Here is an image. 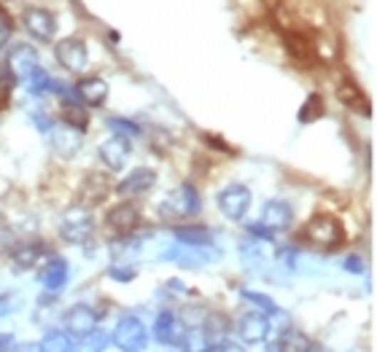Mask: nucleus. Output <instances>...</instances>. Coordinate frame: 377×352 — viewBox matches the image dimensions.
Wrapping results in <instances>:
<instances>
[{"label":"nucleus","mask_w":377,"mask_h":352,"mask_svg":"<svg viewBox=\"0 0 377 352\" xmlns=\"http://www.w3.org/2000/svg\"><path fill=\"white\" fill-rule=\"evenodd\" d=\"M200 207H202V202H200V194H197L195 186H192V183H181V186H178L172 194H167V199L159 205V215H162V220L178 226L183 220L195 218L197 213H200Z\"/></svg>","instance_id":"nucleus-1"},{"label":"nucleus","mask_w":377,"mask_h":352,"mask_svg":"<svg viewBox=\"0 0 377 352\" xmlns=\"http://www.w3.org/2000/svg\"><path fill=\"white\" fill-rule=\"evenodd\" d=\"M60 234H62V240L71 245L89 242L92 234H95V218L89 215V207H84V205L68 207L60 218Z\"/></svg>","instance_id":"nucleus-2"},{"label":"nucleus","mask_w":377,"mask_h":352,"mask_svg":"<svg viewBox=\"0 0 377 352\" xmlns=\"http://www.w3.org/2000/svg\"><path fill=\"white\" fill-rule=\"evenodd\" d=\"M110 344L119 352H143L148 347V331L146 326L140 323V317L135 315H124L113 334H110Z\"/></svg>","instance_id":"nucleus-3"},{"label":"nucleus","mask_w":377,"mask_h":352,"mask_svg":"<svg viewBox=\"0 0 377 352\" xmlns=\"http://www.w3.org/2000/svg\"><path fill=\"white\" fill-rule=\"evenodd\" d=\"M165 261H175L181 267L197 269V267H205V264H216L221 258V250L210 247V245H181L175 242L172 247L165 250Z\"/></svg>","instance_id":"nucleus-4"},{"label":"nucleus","mask_w":377,"mask_h":352,"mask_svg":"<svg viewBox=\"0 0 377 352\" xmlns=\"http://www.w3.org/2000/svg\"><path fill=\"white\" fill-rule=\"evenodd\" d=\"M342 234H345L342 223L334 215H313L304 226V237L318 247H326V250L342 245Z\"/></svg>","instance_id":"nucleus-5"},{"label":"nucleus","mask_w":377,"mask_h":352,"mask_svg":"<svg viewBox=\"0 0 377 352\" xmlns=\"http://www.w3.org/2000/svg\"><path fill=\"white\" fill-rule=\"evenodd\" d=\"M219 213L227 220H243L248 207H251V188L243 186V183H229L219 191Z\"/></svg>","instance_id":"nucleus-6"},{"label":"nucleus","mask_w":377,"mask_h":352,"mask_svg":"<svg viewBox=\"0 0 377 352\" xmlns=\"http://www.w3.org/2000/svg\"><path fill=\"white\" fill-rule=\"evenodd\" d=\"M256 223L267 231L269 237L283 234V231H289L294 226V207L286 199H269L264 210H262V218Z\"/></svg>","instance_id":"nucleus-7"},{"label":"nucleus","mask_w":377,"mask_h":352,"mask_svg":"<svg viewBox=\"0 0 377 352\" xmlns=\"http://www.w3.org/2000/svg\"><path fill=\"white\" fill-rule=\"evenodd\" d=\"M98 323H100L98 312H95L89 304H73L71 309L62 312V331H68L76 339L92 334V331L98 328Z\"/></svg>","instance_id":"nucleus-8"},{"label":"nucleus","mask_w":377,"mask_h":352,"mask_svg":"<svg viewBox=\"0 0 377 352\" xmlns=\"http://www.w3.org/2000/svg\"><path fill=\"white\" fill-rule=\"evenodd\" d=\"M22 25H25L27 36L36 38L38 43H49L54 41V33H57V16L49 11V9H27L22 14Z\"/></svg>","instance_id":"nucleus-9"},{"label":"nucleus","mask_w":377,"mask_h":352,"mask_svg":"<svg viewBox=\"0 0 377 352\" xmlns=\"http://www.w3.org/2000/svg\"><path fill=\"white\" fill-rule=\"evenodd\" d=\"M140 207L133 205V202H122V205H116L110 210L108 215H105V226H108L110 234H116V237H130L138 231L140 226ZM113 237V240H116Z\"/></svg>","instance_id":"nucleus-10"},{"label":"nucleus","mask_w":377,"mask_h":352,"mask_svg":"<svg viewBox=\"0 0 377 352\" xmlns=\"http://www.w3.org/2000/svg\"><path fill=\"white\" fill-rule=\"evenodd\" d=\"M54 57L60 62L68 73H81L89 62V51H86V43L78 41V38H65L54 46Z\"/></svg>","instance_id":"nucleus-11"},{"label":"nucleus","mask_w":377,"mask_h":352,"mask_svg":"<svg viewBox=\"0 0 377 352\" xmlns=\"http://www.w3.org/2000/svg\"><path fill=\"white\" fill-rule=\"evenodd\" d=\"M269 328H272L269 315L254 309V312L240 315V320H237V336H240L243 344H262V341H267Z\"/></svg>","instance_id":"nucleus-12"},{"label":"nucleus","mask_w":377,"mask_h":352,"mask_svg":"<svg viewBox=\"0 0 377 352\" xmlns=\"http://www.w3.org/2000/svg\"><path fill=\"white\" fill-rule=\"evenodd\" d=\"M130 154H133V143H130V137H124V134H113V137H108V140L98 148L100 161H103L110 172L124 170V164L130 161Z\"/></svg>","instance_id":"nucleus-13"},{"label":"nucleus","mask_w":377,"mask_h":352,"mask_svg":"<svg viewBox=\"0 0 377 352\" xmlns=\"http://www.w3.org/2000/svg\"><path fill=\"white\" fill-rule=\"evenodd\" d=\"M9 73L16 78V81H27L30 75L41 68V60H38V51L30 46V43H16L9 54Z\"/></svg>","instance_id":"nucleus-14"},{"label":"nucleus","mask_w":377,"mask_h":352,"mask_svg":"<svg viewBox=\"0 0 377 352\" xmlns=\"http://www.w3.org/2000/svg\"><path fill=\"white\" fill-rule=\"evenodd\" d=\"M49 143L54 148V154L60 159H73L81 146H84V132H78L73 127L62 124V127H51L49 129Z\"/></svg>","instance_id":"nucleus-15"},{"label":"nucleus","mask_w":377,"mask_h":352,"mask_svg":"<svg viewBox=\"0 0 377 352\" xmlns=\"http://www.w3.org/2000/svg\"><path fill=\"white\" fill-rule=\"evenodd\" d=\"M240 258H243L245 269H251V272H264V267H269V264L275 261V250L269 247L267 240H254V237H248V240H243V245H240Z\"/></svg>","instance_id":"nucleus-16"},{"label":"nucleus","mask_w":377,"mask_h":352,"mask_svg":"<svg viewBox=\"0 0 377 352\" xmlns=\"http://www.w3.org/2000/svg\"><path fill=\"white\" fill-rule=\"evenodd\" d=\"M73 95L86 108H100L108 100V81L100 75H86L73 86Z\"/></svg>","instance_id":"nucleus-17"},{"label":"nucleus","mask_w":377,"mask_h":352,"mask_svg":"<svg viewBox=\"0 0 377 352\" xmlns=\"http://www.w3.org/2000/svg\"><path fill=\"white\" fill-rule=\"evenodd\" d=\"M157 186V172L148 167H135L133 172H127L122 181L116 183V194L119 196H140L151 191Z\"/></svg>","instance_id":"nucleus-18"},{"label":"nucleus","mask_w":377,"mask_h":352,"mask_svg":"<svg viewBox=\"0 0 377 352\" xmlns=\"http://www.w3.org/2000/svg\"><path fill=\"white\" fill-rule=\"evenodd\" d=\"M183 331H186V326L178 320L175 312H170V309H162V312L157 315V323H154V336H157L159 344H165V347H178L181 339H183Z\"/></svg>","instance_id":"nucleus-19"},{"label":"nucleus","mask_w":377,"mask_h":352,"mask_svg":"<svg viewBox=\"0 0 377 352\" xmlns=\"http://www.w3.org/2000/svg\"><path fill=\"white\" fill-rule=\"evenodd\" d=\"M46 255V245L41 240H27V242H19L11 250V267L16 272H30L36 269Z\"/></svg>","instance_id":"nucleus-20"},{"label":"nucleus","mask_w":377,"mask_h":352,"mask_svg":"<svg viewBox=\"0 0 377 352\" xmlns=\"http://www.w3.org/2000/svg\"><path fill=\"white\" fill-rule=\"evenodd\" d=\"M68 277H71V267H68L65 258H49L38 272V279H41L43 291L49 293H60L68 285Z\"/></svg>","instance_id":"nucleus-21"},{"label":"nucleus","mask_w":377,"mask_h":352,"mask_svg":"<svg viewBox=\"0 0 377 352\" xmlns=\"http://www.w3.org/2000/svg\"><path fill=\"white\" fill-rule=\"evenodd\" d=\"M202 328H205V336H207V344H210V352L216 350L219 344L229 339L232 334V323L229 317L224 312H207L205 320H202Z\"/></svg>","instance_id":"nucleus-22"},{"label":"nucleus","mask_w":377,"mask_h":352,"mask_svg":"<svg viewBox=\"0 0 377 352\" xmlns=\"http://www.w3.org/2000/svg\"><path fill=\"white\" fill-rule=\"evenodd\" d=\"M60 116H62V124L73 127V129H78V132H84L86 127H89V110H86L76 97H65V100H62Z\"/></svg>","instance_id":"nucleus-23"},{"label":"nucleus","mask_w":377,"mask_h":352,"mask_svg":"<svg viewBox=\"0 0 377 352\" xmlns=\"http://www.w3.org/2000/svg\"><path fill=\"white\" fill-rule=\"evenodd\" d=\"M172 237H175V242L181 245H210L213 242V229L195 226V223H189V226H172Z\"/></svg>","instance_id":"nucleus-24"},{"label":"nucleus","mask_w":377,"mask_h":352,"mask_svg":"<svg viewBox=\"0 0 377 352\" xmlns=\"http://www.w3.org/2000/svg\"><path fill=\"white\" fill-rule=\"evenodd\" d=\"M337 97H340V102L345 105V108L356 110V113H369V102H366V97L361 95V89L356 84H351V81H342L340 86H337Z\"/></svg>","instance_id":"nucleus-25"},{"label":"nucleus","mask_w":377,"mask_h":352,"mask_svg":"<svg viewBox=\"0 0 377 352\" xmlns=\"http://www.w3.org/2000/svg\"><path fill=\"white\" fill-rule=\"evenodd\" d=\"M38 350L41 352H71L73 350V336L68 331L60 328H51L43 334V339L38 341Z\"/></svg>","instance_id":"nucleus-26"},{"label":"nucleus","mask_w":377,"mask_h":352,"mask_svg":"<svg viewBox=\"0 0 377 352\" xmlns=\"http://www.w3.org/2000/svg\"><path fill=\"white\" fill-rule=\"evenodd\" d=\"M105 191H108V183L103 175H89L84 183H81V205L92 207L105 199Z\"/></svg>","instance_id":"nucleus-27"},{"label":"nucleus","mask_w":377,"mask_h":352,"mask_svg":"<svg viewBox=\"0 0 377 352\" xmlns=\"http://www.w3.org/2000/svg\"><path fill=\"white\" fill-rule=\"evenodd\" d=\"M178 347H181V352H210L205 328L202 326H189L186 331H183V339H181Z\"/></svg>","instance_id":"nucleus-28"},{"label":"nucleus","mask_w":377,"mask_h":352,"mask_svg":"<svg viewBox=\"0 0 377 352\" xmlns=\"http://www.w3.org/2000/svg\"><path fill=\"white\" fill-rule=\"evenodd\" d=\"M110 336L105 331H100L95 328L92 334H86V336H78V341H73V350L71 352H103L108 347Z\"/></svg>","instance_id":"nucleus-29"},{"label":"nucleus","mask_w":377,"mask_h":352,"mask_svg":"<svg viewBox=\"0 0 377 352\" xmlns=\"http://www.w3.org/2000/svg\"><path fill=\"white\" fill-rule=\"evenodd\" d=\"M278 344L280 352H310V347H313V341L307 339L302 331H296V328H286L283 336L278 339Z\"/></svg>","instance_id":"nucleus-30"},{"label":"nucleus","mask_w":377,"mask_h":352,"mask_svg":"<svg viewBox=\"0 0 377 352\" xmlns=\"http://www.w3.org/2000/svg\"><path fill=\"white\" fill-rule=\"evenodd\" d=\"M321 116H324V100H321V95H310V97L304 100L302 110H299V122L310 124L321 119Z\"/></svg>","instance_id":"nucleus-31"},{"label":"nucleus","mask_w":377,"mask_h":352,"mask_svg":"<svg viewBox=\"0 0 377 352\" xmlns=\"http://www.w3.org/2000/svg\"><path fill=\"white\" fill-rule=\"evenodd\" d=\"M245 302L248 304H254L259 312H264V315H278V304L272 302L269 296H264V293H259V291H243L240 293Z\"/></svg>","instance_id":"nucleus-32"},{"label":"nucleus","mask_w":377,"mask_h":352,"mask_svg":"<svg viewBox=\"0 0 377 352\" xmlns=\"http://www.w3.org/2000/svg\"><path fill=\"white\" fill-rule=\"evenodd\" d=\"M108 127L116 134H124V137H138V134H140V127H138V124L130 122V119H119V116H110Z\"/></svg>","instance_id":"nucleus-33"},{"label":"nucleus","mask_w":377,"mask_h":352,"mask_svg":"<svg viewBox=\"0 0 377 352\" xmlns=\"http://www.w3.org/2000/svg\"><path fill=\"white\" fill-rule=\"evenodd\" d=\"M135 274H138V269L133 264H116L113 261V267L108 269V277L116 279V282H130V279H135Z\"/></svg>","instance_id":"nucleus-34"},{"label":"nucleus","mask_w":377,"mask_h":352,"mask_svg":"<svg viewBox=\"0 0 377 352\" xmlns=\"http://www.w3.org/2000/svg\"><path fill=\"white\" fill-rule=\"evenodd\" d=\"M22 309V299L19 296H0V315H9V312H19Z\"/></svg>","instance_id":"nucleus-35"},{"label":"nucleus","mask_w":377,"mask_h":352,"mask_svg":"<svg viewBox=\"0 0 377 352\" xmlns=\"http://www.w3.org/2000/svg\"><path fill=\"white\" fill-rule=\"evenodd\" d=\"M9 41H11V22H9V16L0 14V51L6 49Z\"/></svg>","instance_id":"nucleus-36"},{"label":"nucleus","mask_w":377,"mask_h":352,"mask_svg":"<svg viewBox=\"0 0 377 352\" xmlns=\"http://www.w3.org/2000/svg\"><path fill=\"white\" fill-rule=\"evenodd\" d=\"M345 269L353 272V274H361V272H364V261H361L358 255H351V258L345 261Z\"/></svg>","instance_id":"nucleus-37"},{"label":"nucleus","mask_w":377,"mask_h":352,"mask_svg":"<svg viewBox=\"0 0 377 352\" xmlns=\"http://www.w3.org/2000/svg\"><path fill=\"white\" fill-rule=\"evenodd\" d=\"M213 352H245V347H243V344H237V341L227 339L224 344H219V347H216Z\"/></svg>","instance_id":"nucleus-38"},{"label":"nucleus","mask_w":377,"mask_h":352,"mask_svg":"<svg viewBox=\"0 0 377 352\" xmlns=\"http://www.w3.org/2000/svg\"><path fill=\"white\" fill-rule=\"evenodd\" d=\"M14 344H16V341H14L11 334H0V352H11Z\"/></svg>","instance_id":"nucleus-39"},{"label":"nucleus","mask_w":377,"mask_h":352,"mask_svg":"<svg viewBox=\"0 0 377 352\" xmlns=\"http://www.w3.org/2000/svg\"><path fill=\"white\" fill-rule=\"evenodd\" d=\"M11 352H41V350H38V341H22V344H14Z\"/></svg>","instance_id":"nucleus-40"},{"label":"nucleus","mask_w":377,"mask_h":352,"mask_svg":"<svg viewBox=\"0 0 377 352\" xmlns=\"http://www.w3.org/2000/svg\"><path fill=\"white\" fill-rule=\"evenodd\" d=\"M264 352H280V344L278 341H269L267 347H264Z\"/></svg>","instance_id":"nucleus-41"}]
</instances>
